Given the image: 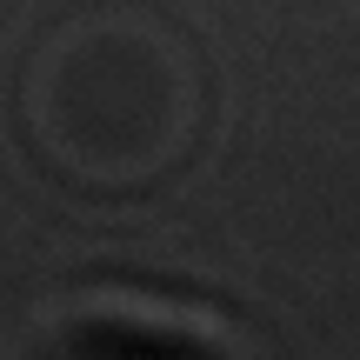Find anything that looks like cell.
Listing matches in <instances>:
<instances>
[{
	"label": "cell",
	"mask_w": 360,
	"mask_h": 360,
	"mask_svg": "<svg viewBox=\"0 0 360 360\" xmlns=\"http://www.w3.org/2000/svg\"><path fill=\"white\" fill-rule=\"evenodd\" d=\"M20 360H254L200 314L147 300H74L20 340Z\"/></svg>",
	"instance_id": "cell-1"
}]
</instances>
